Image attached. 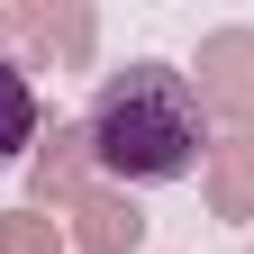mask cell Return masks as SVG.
Here are the masks:
<instances>
[{
  "label": "cell",
  "mask_w": 254,
  "mask_h": 254,
  "mask_svg": "<svg viewBox=\"0 0 254 254\" xmlns=\"http://www.w3.org/2000/svg\"><path fill=\"white\" fill-rule=\"evenodd\" d=\"M9 27L27 46H46L55 64H82L91 55V9H73V0H64V9H9Z\"/></svg>",
  "instance_id": "5b68a950"
},
{
  "label": "cell",
  "mask_w": 254,
  "mask_h": 254,
  "mask_svg": "<svg viewBox=\"0 0 254 254\" xmlns=\"http://www.w3.org/2000/svg\"><path fill=\"white\" fill-rule=\"evenodd\" d=\"M91 164L109 182H182L200 164V100H190V73L173 64H118L100 82V100L82 118Z\"/></svg>",
  "instance_id": "6da1fadb"
},
{
  "label": "cell",
  "mask_w": 254,
  "mask_h": 254,
  "mask_svg": "<svg viewBox=\"0 0 254 254\" xmlns=\"http://www.w3.org/2000/svg\"><path fill=\"white\" fill-rule=\"evenodd\" d=\"M0 37H18V27H9V9H0Z\"/></svg>",
  "instance_id": "ba28073f"
},
{
  "label": "cell",
  "mask_w": 254,
  "mask_h": 254,
  "mask_svg": "<svg viewBox=\"0 0 254 254\" xmlns=\"http://www.w3.org/2000/svg\"><path fill=\"white\" fill-rule=\"evenodd\" d=\"M46 118H37V91H27V64L0 55V164H18V154H37Z\"/></svg>",
  "instance_id": "277c9868"
},
{
  "label": "cell",
  "mask_w": 254,
  "mask_h": 254,
  "mask_svg": "<svg viewBox=\"0 0 254 254\" xmlns=\"http://www.w3.org/2000/svg\"><path fill=\"white\" fill-rule=\"evenodd\" d=\"M0 254H64V227L46 209H0Z\"/></svg>",
  "instance_id": "52a82bcc"
},
{
  "label": "cell",
  "mask_w": 254,
  "mask_h": 254,
  "mask_svg": "<svg viewBox=\"0 0 254 254\" xmlns=\"http://www.w3.org/2000/svg\"><path fill=\"white\" fill-rule=\"evenodd\" d=\"M209 209L218 218H254V136H227L209 154Z\"/></svg>",
  "instance_id": "8992f818"
},
{
  "label": "cell",
  "mask_w": 254,
  "mask_h": 254,
  "mask_svg": "<svg viewBox=\"0 0 254 254\" xmlns=\"http://www.w3.org/2000/svg\"><path fill=\"white\" fill-rule=\"evenodd\" d=\"M27 173H37V209L73 218V245L82 254H136L145 245V209L127 200V190H100V182H91V136H82V127L37 136Z\"/></svg>",
  "instance_id": "7a4b0ae2"
},
{
  "label": "cell",
  "mask_w": 254,
  "mask_h": 254,
  "mask_svg": "<svg viewBox=\"0 0 254 254\" xmlns=\"http://www.w3.org/2000/svg\"><path fill=\"white\" fill-rule=\"evenodd\" d=\"M245 254H254V245H245Z\"/></svg>",
  "instance_id": "9c48e42d"
},
{
  "label": "cell",
  "mask_w": 254,
  "mask_h": 254,
  "mask_svg": "<svg viewBox=\"0 0 254 254\" xmlns=\"http://www.w3.org/2000/svg\"><path fill=\"white\" fill-rule=\"evenodd\" d=\"M190 100L218 109L236 136H254V27H218V37H200V82H190Z\"/></svg>",
  "instance_id": "3957f363"
}]
</instances>
